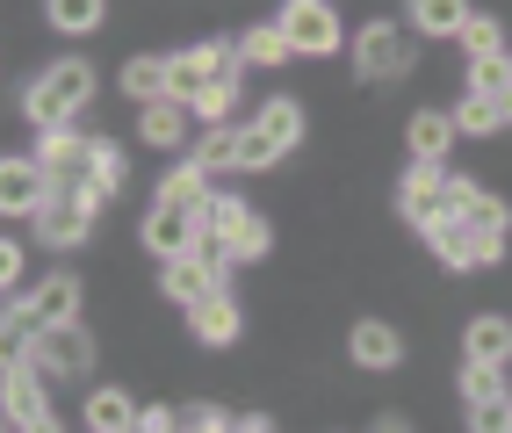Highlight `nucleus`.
Masks as SVG:
<instances>
[{"label": "nucleus", "instance_id": "obj_1", "mask_svg": "<svg viewBox=\"0 0 512 433\" xmlns=\"http://www.w3.org/2000/svg\"><path fill=\"white\" fill-rule=\"evenodd\" d=\"M87 102H94V73H87L80 58H65V65H51V73L29 87L22 109H29V123H37V130H65V123H80Z\"/></svg>", "mask_w": 512, "mask_h": 433}, {"label": "nucleus", "instance_id": "obj_2", "mask_svg": "<svg viewBox=\"0 0 512 433\" xmlns=\"http://www.w3.org/2000/svg\"><path fill=\"white\" fill-rule=\"evenodd\" d=\"M231 73H238V51L231 44H195L181 58H166V94L195 109V94L210 87V80H231Z\"/></svg>", "mask_w": 512, "mask_h": 433}, {"label": "nucleus", "instance_id": "obj_3", "mask_svg": "<svg viewBox=\"0 0 512 433\" xmlns=\"http://www.w3.org/2000/svg\"><path fill=\"white\" fill-rule=\"evenodd\" d=\"M354 65L361 80H397L404 65H412V37H404V22H368L354 37Z\"/></svg>", "mask_w": 512, "mask_h": 433}, {"label": "nucleus", "instance_id": "obj_4", "mask_svg": "<svg viewBox=\"0 0 512 433\" xmlns=\"http://www.w3.org/2000/svg\"><path fill=\"white\" fill-rule=\"evenodd\" d=\"M397 210L412 217L419 231H433V224H448V174H440L433 159H419L412 174L397 181Z\"/></svg>", "mask_w": 512, "mask_h": 433}, {"label": "nucleus", "instance_id": "obj_5", "mask_svg": "<svg viewBox=\"0 0 512 433\" xmlns=\"http://www.w3.org/2000/svg\"><path fill=\"white\" fill-rule=\"evenodd\" d=\"M37 166L58 181V188H73L94 174V138H80V123H65V130H44V145H37Z\"/></svg>", "mask_w": 512, "mask_h": 433}, {"label": "nucleus", "instance_id": "obj_6", "mask_svg": "<svg viewBox=\"0 0 512 433\" xmlns=\"http://www.w3.org/2000/svg\"><path fill=\"white\" fill-rule=\"evenodd\" d=\"M29 361H37L44 376H87V361H94V340L80 332V318H73V325H44V340L29 347Z\"/></svg>", "mask_w": 512, "mask_h": 433}, {"label": "nucleus", "instance_id": "obj_7", "mask_svg": "<svg viewBox=\"0 0 512 433\" xmlns=\"http://www.w3.org/2000/svg\"><path fill=\"white\" fill-rule=\"evenodd\" d=\"M282 37H289L303 58H325V51H339V15L325 8V0H289Z\"/></svg>", "mask_w": 512, "mask_h": 433}, {"label": "nucleus", "instance_id": "obj_8", "mask_svg": "<svg viewBox=\"0 0 512 433\" xmlns=\"http://www.w3.org/2000/svg\"><path fill=\"white\" fill-rule=\"evenodd\" d=\"M145 246H152L159 260H188V253L202 246V217H195V210H174V203H159V210L145 217Z\"/></svg>", "mask_w": 512, "mask_h": 433}, {"label": "nucleus", "instance_id": "obj_9", "mask_svg": "<svg viewBox=\"0 0 512 433\" xmlns=\"http://www.w3.org/2000/svg\"><path fill=\"white\" fill-rule=\"evenodd\" d=\"M51 174H44V166L37 159H8V166H0V203H8V217H37L44 203H51Z\"/></svg>", "mask_w": 512, "mask_h": 433}, {"label": "nucleus", "instance_id": "obj_10", "mask_svg": "<svg viewBox=\"0 0 512 433\" xmlns=\"http://www.w3.org/2000/svg\"><path fill=\"white\" fill-rule=\"evenodd\" d=\"M87 224H94V210L80 203L73 188H51V203L37 210V231H44L51 246H73V239H87Z\"/></svg>", "mask_w": 512, "mask_h": 433}, {"label": "nucleus", "instance_id": "obj_11", "mask_svg": "<svg viewBox=\"0 0 512 433\" xmlns=\"http://www.w3.org/2000/svg\"><path fill=\"white\" fill-rule=\"evenodd\" d=\"M188 325H195L202 347H231L238 340V304L217 289V296H202V304H188Z\"/></svg>", "mask_w": 512, "mask_h": 433}, {"label": "nucleus", "instance_id": "obj_12", "mask_svg": "<svg viewBox=\"0 0 512 433\" xmlns=\"http://www.w3.org/2000/svg\"><path fill=\"white\" fill-rule=\"evenodd\" d=\"M166 296H174V304H202V296H217V268L202 253H188V260H166Z\"/></svg>", "mask_w": 512, "mask_h": 433}, {"label": "nucleus", "instance_id": "obj_13", "mask_svg": "<svg viewBox=\"0 0 512 433\" xmlns=\"http://www.w3.org/2000/svg\"><path fill=\"white\" fill-rule=\"evenodd\" d=\"M8 426H29V419H44V383H37V361H15L8 369Z\"/></svg>", "mask_w": 512, "mask_h": 433}, {"label": "nucleus", "instance_id": "obj_14", "mask_svg": "<svg viewBox=\"0 0 512 433\" xmlns=\"http://www.w3.org/2000/svg\"><path fill=\"white\" fill-rule=\"evenodd\" d=\"M29 311H37L44 325H73L80 318V282L73 275H44L37 296H29Z\"/></svg>", "mask_w": 512, "mask_h": 433}, {"label": "nucleus", "instance_id": "obj_15", "mask_svg": "<svg viewBox=\"0 0 512 433\" xmlns=\"http://www.w3.org/2000/svg\"><path fill=\"white\" fill-rule=\"evenodd\" d=\"M145 145H159V152H174L181 138H188V102H174V94H166V102H145Z\"/></svg>", "mask_w": 512, "mask_h": 433}, {"label": "nucleus", "instance_id": "obj_16", "mask_svg": "<svg viewBox=\"0 0 512 433\" xmlns=\"http://www.w3.org/2000/svg\"><path fill=\"white\" fill-rule=\"evenodd\" d=\"M87 426L94 433H130V426H138V397H130V390H94L87 397Z\"/></svg>", "mask_w": 512, "mask_h": 433}, {"label": "nucleus", "instance_id": "obj_17", "mask_svg": "<svg viewBox=\"0 0 512 433\" xmlns=\"http://www.w3.org/2000/svg\"><path fill=\"white\" fill-rule=\"evenodd\" d=\"M462 347H469V361H491V369H505V354H512V325H505V318H469Z\"/></svg>", "mask_w": 512, "mask_h": 433}, {"label": "nucleus", "instance_id": "obj_18", "mask_svg": "<svg viewBox=\"0 0 512 433\" xmlns=\"http://www.w3.org/2000/svg\"><path fill=\"white\" fill-rule=\"evenodd\" d=\"M412 29H426V37H462L469 0H412Z\"/></svg>", "mask_w": 512, "mask_h": 433}, {"label": "nucleus", "instance_id": "obj_19", "mask_svg": "<svg viewBox=\"0 0 512 433\" xmlns=\"http://www.w3.org/2000/svg\"><path fill=\"white\" fill-rule=\"evenodd\" d=\"M347 347H354L361 369H390V361L404 354V347H397V332H390V325H375V318H361V325H354V340H347Z\"/></svg>", "mask_w": 512, "mask_h": 433}, {"label": "nucleus", "instance_id": "obj_20", "mask_svg": "<svg viewBox=\"0 0 512 433\" xmlns=\"http://www.w3.org/2000/svg\"><path fill=\"white\" fill-rule=\"evenodd\" d=\"M159 203H174V210H202V203H210V166H174V174L159 181Z\"/></svg>", "mask_w": 512, "mask_h": 433}, {"label": "nucleus", "instance_id": "obj_21", "mask_svg": "<svg viewBox=\"0 0 512 433\" xmlns=\"http://www.w3.org/2000/svg\"><path fill=\"white\" fill-rule=\"evenodd\" d=\"M448 145H455V116H440V109H426V116H412V152L419 159H448Z\"/></svg>", "mask_w": 512, "mask_h": 433}, {"label": "nucleus", "instance_id": "obj_22", "mask_svg": "<svg viewBox=\"0 0 512 433\" xmlns=\"http://www.w3.org/2000/svg\"><path fill=\"white\" fill-rule=\"evenodd\" d=\"M426 239H433V253L448 260V268H476V231H469L462 217H448V224H433Z\"/></svg>", "mask_w": 512, "mask_h": 433}, {"label": "nucleus", "instance_id": "obj_23", "mask_svg": "<svg viewBox=\"0 0 512 433\" xmlns=\"http://www.w3.org/2000/svg\"><path fill=\"white\" fill-rule=\"evenodd\" d=\"M253 123H260V130H267V138H275L282 152H289V145L303 138V109H296V94H275V102H267V109H260Z\"/></svg>", "mask_w": 512, "mask_h": 433}, {"label": "nucleus", "instance_id": "obj_24", "mask_svg": "<svg viewBox=\"0 0 512 433\" xmlns=\"http://www.w3.org/2000/svg\"><path fill=\"white\" fill-rule=\"evenodd\" d=\"M123 94L130 102H166V58H130L123 65Z\"/></svg>", "mask_w": 512, "mask_h": 433}, {"label": "nucleus", "instance_id": "obj_25", "mask_svg": "<svg viewBox=\"0 0 512 433\" xmlns=\"http://www.w3.org/2000/svg\"><path fill=\"white\" fill-rule=\"evenodd\" d=\"M238 58H246V65H282V58H296V44L282 37V22H267V29H246Z\"/></svg>", "mask_w": 512, "mask_h": 433}, {"label": "nucleus", "instance_id": "obj_26", "mask_svg": "<svg viewBox=\"0 0 512 433\" xmlns=\"http://www.w3.org/2000/svg\"><path fill=\"white\" fill-rule=\"evenodd\" d=\"M0 332H8V354H15V361H22L29 347L44 340V318L29 311V296H22V304H8V318H0Z\"/></svg>", "mask_w": 512, "mask_h": 433}, {"label": "nucleus", "instance_id": "obj_27", "mask_svg": "<svg viewBox=\"0 0 512 433\" xmlns=\"http://www.w3.org/2000/svg\"><path fill=\"white\" fill-rule=\"evenodd\" d=\"M195 217H202V231H210V239H231V231H238V224H246L253 210H246V203H238V195H210V203H202Z\"/></svg>", "mask_w": 512, "mask_h": 433}, {"label": "nucleus", "instance_id": "obj_28", "mask_svg": "<svg viewBox=\"0 0 512 433\" xmlns=\"http://www.w3.org/2000/svg\"><path fill=\"white\" fill-rule=\"evenodd\" d=\"M469 94H512V58L505 51L469 58Z\"/></svg>", "mask_w": 512, "mask_h": 433}, {"label": "nucleus", "instance_id": "obj_29", "mask_svg": "<svg viewBox=\"0 0 512 433\" xmlns=\"http://www.w3.org/2000/svg\"><path fill=\"white\" fill-rule=\"evenodd\" d=\"M505 109H498V94H469V102L455 109V130H469V138H484V130H498Z\"/></svg>", "mask_w": 512, "mask_h": 433}, {"label": "nucleus", "instance_id": "obj_30", "mask_svg": "<svg viewBox=\"0 0 512 433\" xmlns=\"http://www.w3.org/2000/svg\"><path fill=\"white\" fill-rule=\"evenodd\" d=\"M469 433H512V390L476 397V405H469Z\"/></svg>", "mask_w": 512, "mask_h": 433}, {"label": "nucleus", "instance_id": "obj_31", "mask_svg": "<svg viewBox=\"0 0 512 433\" xmlns=\"http://www.w3.org/2000/svg\"><path fill=\"white\" fill-rule=\"evenodd\" d=\"M94 181L109 188V195L130 181V159H123V145H116V138H94Z\"/></svg>", "mask_w": 512, "mask_h": 433}, {"label": "nucleus", "instance_id": "obj_32", "mask_svg": "<svg viewBox=\"0 0 512 433\" xmlns=\"http://www.w3.org/2000/svg\"><path fill=\"white\" fill-rule=\"evenodd\" d=\"M238 138H246V130H210V138H202L195 145V166H210V174H217V166H238Z\"/></svg>", "mask_w": 512, "mask_h": 433}, {"label": "nucleus", "instance_id": "obj_33", "mask_svg": "<svg viewBox=\"0 0 512 433\" xmlns=\"http://www.w3.org/2000/svg\"><path fill=\"white\" fill-rule=\"evenodd\" d=\"M231 102H238V73L202 87V94H195V116H202V123H224V116H231Z\"/></svg>", "mask_w": 512, "mask_h": 433}, {"label": "nucleus", "instance_id": "obj_34", "mask_svg": "<svg viewBox=\"0 0 512 433\" xmlns=\"http://www.w3.org/2000/svg\"><path fill=\"white\" fill-rule=\"evenodd\" d=\"M51 22L65 29V37H80V29L101 22V0H51Z\"/></svg>", "mask_w": 512, "mask_h": 433}, {"label": "nucleus", "instance_id": "obj_35", "mask_svg": "<svg viewBox=\"0 0 512 433\" xmlns=\"http://www.w3.org/2000/svg\"><path fill=\"white\" fill-rule=\"evenodd\" d=\"M275 159H282V145L267 138L260 123H246V138H238V166H275Z\"/></svg>", "mask_w": 512, "mask_h": 433}, {"label": "nucleus", "instance_id": "obj_36", "mask_svg": "<svg viewBox=\"0 0 512 433\" xmlns=\"http://www.w3.org/2000/svg\"><path fill=\"white\" fill-rule=\"evenodd\" d=\"M462 44H469V58H491V51H505V37H498V22H491V15H469Z\"/></svg>", "mask_w": 512, "mask_h": 433}, {"label": "nucleus", "instance_id": "obj_37", "mask_svg": "<svg viewBox=\"0 0 512 433\" xmlns=\"http://www.w3.org/2000/svg\"><path fill=\"white\" fill-rule=\"evenodd\" d=\"M224 246H231V260H260V253H267V224H260V217H246Z\"/></svg>", "mask_w": 512, "mask_h": 433}, {"label": "nucleus", "instance_id": "obj_38", "mask_svg": "<svg viewBox=\"0 0 512 433\" xmlns=\"http://www.w3.org/2000/svg\"><path fill=\"white\" fill-rule=\"evenodd\" d=\"M505 383H498V369H491V361H469V369H462V397H469V405H476V397H498Z\"/></svg>", "mask_w": 512, "mask_h": 433}, {"label": "nucleus", "instance_id": "obj_39", "mask_svg": "<svg viewBox=\"0 0 512 433\" xmlns=\"http://www.w3.org/2000/svg\"><path fill=\"white\" fill-rule=\"evenodd\" d=\"M181 433H231V419H224L217 405H188V412H181Z\"/></svg>", "mask_w": 512, "mask_h": 433}, {"label": "nucleus", "instance_id": "obj_40", "mask_svg": "<svg viewBox=\"0 0 512 433\" xmlns=\"http://www.w3.org/2000/svg\"><path fill=\"white\" fill-rule=\"evenodd\" d=\"M138 433H181V419L159 412V405H145V412H138Z\"/></svg>", "mask_w": 512, "mask_h": 433}, {"label": "nucleus", "instance_id": "obj_41", "mask_svg": "<svg viewBox=\"0 0 512 433\" xmlns=\"http://www.w3.org/2000/svg\"><path fill=\"white\" fill-rule=\"evenodd\" d=\"M231 433H267V419H260V412H246V419H231Z\"/></svg>", "mask_w": 512, "mask_h": 433}, {"label": "nucleus", "instance_id": "obj_42", "mask_svg": "<svg viewBox=\"0 0 512 433\" xmlns=\"http://www.w3.org/2000/svg\"><path fill=\"white\" fill-rule=\"evenodd\" d=\"M15 433H65V426H58V419L44 412V419H29V426H15Z\"/></svg>", "mask_w": 512, "mask_h": 433}, {"label": "nucleus", "instance_id": "obj_43", "mask_svg": "<svg viewBox=\"0 0 512 433\" xmlns=\"http://www.w3.org/2000/svg\"><path fill=\"white\" fill-rule=\"evenodd\" d=\"M375 433H412V426H404V419H383V426H375Z\"/></svg>", "mask_w": 512, "mask_h": 433}, {"label": "nucleus", "instance_id": "obj_44", "mask_svg": "<svg viewBox=\"0 0 512 433\" xmlns=\"http://www.w3.org/2000/svg\"><path fill=\"white\" fill-rule=\"evenodd\" d=\"M498 109H505V123H512V94H498Z\"/></svg>", "mask_w": 512, "mask_h": 433}, {"label": "nucleus", "instance_id": "obj_45", "mask_svg": "<svg viewBox=\"0 0 512 433\" xmlns=\"http://www.w3.org/2000/svg\"><path fill=\"white\" fill-rule=\"evenodd\" d=\"M130 433H138V426H130Z\"/></svg>", "mask_w": 512, "mask_h": 433}]
</instances>
